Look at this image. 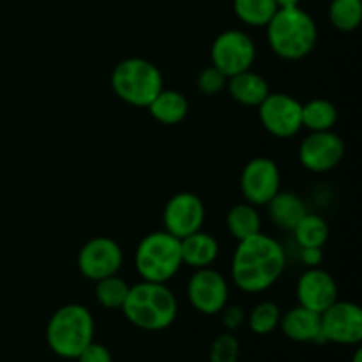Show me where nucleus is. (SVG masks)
Returning <instances> with one entry per match:
<instances>
[{
    "instance_id": "obj_1",
    "label": "nucleus",
    "mask_w": 362,
    "mask_h": 362,
    "mask_svg": "<svg viewBox=\"0 0 362 362\" xmlns=\"http://www.w3.org/2000/svg\"><path fill=\"white\" fill-rule=\"evenodd\" d=\"M285 265L286 255L281 244L260 232L239 240L232 260V279L243 292L260 293L281 278Z\"/></svg>"
},
{
    "instance_id": "obj_2",
    "label": "nucleus",
    "mask_w": 362,
    "mask_h": 362,
    "mask_svg": "<svg viewBox=\"0 0 362 362\" xmlns=\"http://www.w3.org/2000/svg\"><path fill=\"white\" fill-rule=\"evenodd\" d=\"M265 28L271 49L285 60L304 59L317 46V23L300 6L279 7Z\"/></svg>"
},
{
    "instance_id": "obj_3",
    "label": "nucleus",
    "mask_w": 362,
    "mask_h": 362,
    "mask_svg": "<svg viewBox=\"0 0 362 362\" xmlns=\"http://www.w3.org/2000/svg\"><path fill=\"white\" fill-rule=\"evenodd\" d=\"M127 320L141 331H165L175 322L179 306L166 283L144 281L129 286L126 303L120 308Z\"/></svg>"
},
{
    "instance_id": "obj_4",
    "label": "nucleus",
    "mask_w": 362,
    "mask_h": 362,
    "mask_svg": "<svg viewBox=\"0 0 362 362\" xmlns=\"http://www.w3.org/2000/svg\"><path fill=\"white\" fill-rule=\"evenodd\" d=\"M94 317L83 304L59 308L46 325V343L53 354L76 359L81 350L94 341Z\"/></svg>"
},
{
    "instance_id": "obj_5",
    "label": "nucleus",
    "mask_w": 362,
    "mask_h": 362,
    "mask_svg": "<svg viewBox=\"0 0 362 362\" xmlns=\"http://www.w3.org/2000/svg\"><path fill=\"white\" fill-rule=\"evenodd\" d=\"M112 88L124 103L147 108L152 99L163 90V74L147 59H124L113 67Z\"/></svg>"
},
{
    "instance_id": "obj_6",
    "label": "nucleus",
    "mask_w": 362,
    "mask_h": 362,
    "mask_svg": "<svg viewBox=\"0 0 362 362\" xmlns=\"http://www.w3.org/2000/svg\"><path fill=\"white\" fill-rule=\"evenodd\" d=\"M134 265L144 281H170L182 267L180 239L166 230L148 233L138 244Z\"/></svg>"
},
{
    "instance_id": "obj_7",
    "label": "nucleus",
    "mask_w": 362,
    "mask_h": 362,
    "mask_svg": "<svg viewBox=\"0 0 362 362\" xmlns=\"http://www.w3.org/2000/svg\"><path fill=\"white\" fill-rule=\"evenodd\" d=\"M212 66L221 71L226 78L251 69L257 59V46L253 39L243 30L230 28L214 39L211 48Z\"/></svg>"
},
{
    "instance_id": "obj_8",
    "label": "nucleus",
    "mask_w": 362,
    "mask_h": 362,
    "mask_svg": "<svg viewBox=\"0 0 362 362\" xmlns=\"http://www.w3.org/2000/svg\"><path fill=\"white\" fill-rule=\"evenodd\" d=\"M258 117L269 134L292 138L303 129V105L285 92H269L258 105Z\"/></svg>"
},
{
    "instance_id": "obj_9",
    "label": "nucleus",
    "mask_w": 362,
    "mask_h": 362,
    "mask_svg": "<svg viewBox=\"0 0 362 362\" xmlns=\"http://www.w3.org/2000/svg\"><path fill=\"white\" fill-rule=\"evenodd\" d=\"M324 341L338 345H359L362 341V310L356 303L336 300L320 313Z\"/></svg>"
},
{
    "instance_id": "obj_10",
    "label": "nucleus",
    "mask_w": 362,
    "mask_h": 362,
    "mask_svg": "<svg viewBox=\"0 0 362 362\" xmlns=\"http://www.w3.org/2000/svg\"><path fill=\"white\" fill-rule=\"evenodd\" d=\"M124 253L119 243L110 237H94L78 253V269L90 281L117 274L122 267Z\"/></svg>"
},
{
    "instance_id": "obj_11",
    "label": "nucleus",
    "mask_w": 362,
    "mask_h": 362,
    "mask_svg": "<svg viewBox=\"0 0 362 362\" xmlns=\"http://www.w3.org/2000/svg\"><path fill=\"white\" fill-rule=\"evenodd\" d=\"M281 187L278 165L269 158H255L246 163L240 173V191L247 204L260 207L267 205Z\"/></svg>"
},
{
    "instance_id": "obj_12",
    "label": "nucleus",
    "mask_w": 362,
    "mask_h": 362,
    "mask_svg": "<svg viewBox=\"0 0 362 362\" xmlns=\"http://www.w3.org/2000/svg\"><path fill=\"white\" fill-rule=\"evenodd\" d=\"M345 158V144L332 131H313L299 145V161L313 173L334 170Z\"/></svg>"
},
{
    "instance_id": "obj_13",
    "label": "nucleus",
    "mask_w": 362,
    "mask_h": 362,
    "mask_svg": "<svg viewBox=\"0 0 362 362\" xmlns=\"http://www.w3.org/2000/svg\"><path fill=\"white\" fill-rule=\"evenodd\" d=\"M230 288L225 276L211 267L197 269L187 281V299L204 315H218L228 304Z\"/></svg>"
},
{
    "instance_id": "obj_14",
    "label": "nucleus",
    "mask_w": 362,
    "mask_h": 362,
    "mask_svg": "<svg viewBox=\"0 0 362 362\" xmlns=\"http://www.w3.org/2000/svg\"><path fill=\"white\" fill-rule=\"evenodd\" d=\"M163 221H165L166 232L172 233L177 239L191 235L202 230L205 221L204 202L189 191L173 194L163 212Z\"/></svg>"
},
{
    "instance_id": "obj_15",
    "label": "nucleus",
    "mask_w": 362,
    "mask_h": 362,
    "mask_svg": "<svg viewBox=\"0 0 362 362\" xmlns=\"http://www.w3.org/2000/svg\"><path fill=\"white\" fill-rule=\"evenodd\" d=\"M338 296L336 279L320 267L306 269L297 281L299 306L308 308L315 313H324L331 304L338 300Z\"/></svg>"
},
{
    "instance_id": "obj_16",
    "label": "nucleus",
    "mask_w": 362,
    "mask_h": 362,
    "mask_svg": "<svg viewBox=\"0 0 362 362\" xmlns=\"http://www.w3.org/2000/svg\"><path fill=\"white\" fill-rule=\"evenodd\" d=\"M283 334L297 343H325L322 338L320 313L297 306L281 315L279 320Z\"/></svg>"
},
{
    "instance_id": "obj_17",
    "label": "nucleus",
    "mask_w": 362,
    "mask_h": 362,
    "mask_svg": "<svg viewBox=\"0 0 362 362\" xmlns=\"http://www.w3.org/2000/svg\"><path fill=\"white\" fill-rule=\"evenodd\" d=\"M226 90H228L230 98L239 105L258 108V105L269 95L271 88H269L267 80L264 76L247 69L230 76L226 81Z\"/></svg>"
},
{
    "instance_id": "obj_18",
    "label": "nucleus",
    "mask_w": 362,
    "mask_h": 362,
    "mask_svg": "<svg viewBox=\"0 0 362 362\" xmlns=\"http://www.w3.org/2000/svg\"><path fill=\"white\" fill-rule=\"evenodd\" d=\"M180 255H182V264L189 265V267H211L219 255V243L211 233L198 230V232L180 239Z\"/></svg>"
},
{
    "instance_id": "obj_19",
    "label": "nucleus",
    "mask_w": 362,
    "mask_h": 362,
    "mask_svg": "<svg viewBox=\"0 0 362 362\" xmlns=\"http://www.w3.org/2000/svg\"><path fill=\"white\" fill-rule=\"evenodd\" d=\"M269 219L274 223L278 228L292 232L297 223L304 218L308 212L306 204L303 198L290 191H278L267 204Z\"/></svg>"
},
{
    "instance_id": "obj_20",
    "label": "nucleus",
    "mask_w": 362,
    "mask_h": 362,
    "mask_svg": "<svg viewBox=\"0 0 362 362\" xmlns=\"http://www.w3.org/2000/svg\"><path fill=\"white\" fill-rule=\"evenodd\" d=\"M147 108L158 122L165 124V126H175V124H180L187 117L189 103H187L186 95L182 92L172 90V88H163L152 99V103Z\"/></svg>"
},
{
    "instance_id": "obj_21",
    "label": "nucleus",
    "mask_w": 362,
    "mask_h": 362,
    "mask_svg": "<svg viewBox=\"0 0 362 362\" xmlns=\"http://www.w3.org/2000/svg\"><path fill=\"white\" fill-rule=\"evenodd\" d=\"M226 226H228L230 233L233 239L244 240L251 235H257L262 232V218L260 212L255 205L247 204H237L233 205L226 216Z\"/></svg>"
},
{
    "instance_id": "obj_22",
    "label": "nucleus",
    "mask_w": 362,
    "mask_h": 362,
    "mask_svg": "<svg viewBox=\"0 0 362 362\" xmlns=\"http://www.w3.org/2000/svg\"><path fill=\"white\" fill-rule=\"evenodd\" d=\"M338 120V108L329 99H311L303 105V127L313 131H332Z\"/></svg>"
},
{
    "instance_id": "obj_23",
    "label": "nucleus",
    "mask_w": 362,
    "mask_h": 362,
    "mask_svg": "<svg viewBox=\"0 0 362 362\" xmlns=\"http://www.w3.org/2000/svg\"><path fill=\"white\" fill-rule=\"evenodd\" d=\"M299 247H324L329 239V225L322 216L306 212L292 230Z\"/></svg>"
},
{
    "instance_id": "obj_24",
    "label": "nucleus",
    "mask_w": 362,
    "mask_h": 362,
    "mask_svg": "<svg viewBox=\"0 0 362 362\" xmlns=\"http://www.w3.org/2000/svg\"><path fill=\"white\" fill-rule=\"evenodd\" d=\"M279 6L276 0H233V13L250 27H265Z\"/></svg>"
},
{
    "instance_id": "obj_25",
    "label": "nucleus",
    "mask_w": 362,
    "mask_h": 362,
    "mask_svg": "<svg viewBox=\"0 0 362 362\" xmlns=\"http://www.w3.org/2000/svg\"><path fill=\"white\" fill-rule=\"evenodd\" d=\"M329 21L341 32H354L362 21V0H331Z\"/></svg>"
},
{
    "instance_id": "obj_26",
    "label": "nucleus",
    "mask_w": 362,
    "mask_h": 362,
    "mask_svg": "<svg viewBox=\"0 0 362 362\" xmlns=\"http://www.w3.org/2000/svg\"><path fill=\"white\" fill-rule=\"evenodd\" d=\"M95 283H98L95 285V299H98V303L103 308L120 310L124 306L127 293H129V285L122 278L113 274L108 276V278L99 279Z\"/></svg>"
},
{
    "instance_id": "obj_27",
    "label": "nucleus",
    "mask_w": 362,
    "mask_h": 362,
    "mask_svg": "<svg viewBox=\"0 0 362 362\" xmlns=\"http://www.w3.org/2000/svg\"><path fill=\"white\" fill-rule=\"evenodd\" d=\"M279 320H281V310L278 304L265 300L257 304L250 313V329L258 336L271 334L278 329Z\"/></svg>"
},
{
    "instance_id": "obj_28",
    "label": "nucleus",
    "mask_w": 362,
    "mask_h": 362,
    "mask_svg": "<svg viewBox=\"0 0 362 362\" xmlns=\"http://www.w3.org/2000/svg\"><path fill=\"white\" fill-rule=\"evenodd\" d=\"M240 346L233 334L225 332L214 339L211 346V362H237L239 361Z\"/></svg>"
},
{
    "instance_id": "obj_29",
    "label": "nucleus",
    "mask_w": 362,
    "mask_h": 362,
    "mask_svg": "<svg viewBox=\"0 0 362 362\" xmlns=\"http://www.w3.org/2000/svg\"><path fill=\"white\" fill-rule=\"evenodd\" d=\"M226 81H228V78H226L221 71L216 69L214 66L205 67V69H202V73L198 74V88H200L202 94L205 95H216L221 90H225Z\"/></svg>"
},
{
    "instance_id": "obj_30",
    "label": "nucleus",
    "mask_w": 362,
    "mask_h": 362,
    "mask_svg": "<svg viewBox=\"0 0 362 362\" xmlns=\"http://www.w3.org/2000/svg\"><path fill=\"white\" fill-rule=\"evenodd\" d=\"M78 362H112V354L101 343H88L80 356L76 357Z\"/></svg>"
},
{
    "instance_id": "obj_31",
    "label": "nucleus",
    "mask_w": 362,
    "mask_h": 362,
    "mask_svg": "<svg viewBox=\"0 0 362 362\" xmlns=\"http://www.w3.org/2000/svg\"><path fill=\"white\" fill-rule=\"evenodd\" d=\"M246 318V311L239 306V304H232V306L223 308V324L228 331H235L244 324Z\"/></svg>"
},
{
    "instance_id": "obj_32",
    "label": "nucleus",
    "mask_w": 362,
    "mask_h": 362,
    "mask_svg": "<svg viewBox=\"0 0 362 362\" xmlns=\"http://www.w3.org/2000/svg\"><path fill=\"white\" fill-rule=\"evenodd\" d=\"M299 258L308 269L320 267L322 260H324V253H322V247H300Z\"/></svg>"
},
{
    "instance_id": "obj_33",
    "label": "nucleus",
    "mask_w": 362,
    "mask_h": 362,
    "mask_svg": "<svg viewBox=\"0 0 362 362\" xmlns=\"http://www.w3.org/2000/svg\"><path fill=\"white\" fill-rule=\"evenodd\" d=\"M303 0H276L279 7H292V6H299Z\"/></svg>"
},
{
    "instance_id": "obj_34",
    "label": "nucleus",
    "mask_w": 362,
    "mask_h": 362,
    "mask_svg": "<svg viewBox=\"0 0 362 362\" xmlns=\"http://www.w3.org/2000/svg\"><path fill=\"white\" fill-rule=\"evenodd\" d=\"M352 362H362V350L359 349L356 354H354V361Z\"/></svg>"
}]
</instances>
